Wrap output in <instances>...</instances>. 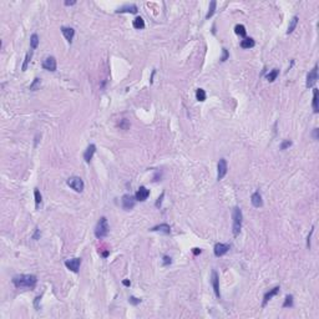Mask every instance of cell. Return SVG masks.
<instances>
[{
    "mask_svg": "<svg viewBox=\"0 0 319 319\" xmlns=\"http://www.w3.org/2000/svg\"><path fill=\"white\" fill-rule=\"evenodd\" d=\"M95 152H96V146H95L94 143L89 145V146H87V148H86V151L84 152V160H85V162H86V163H90V161L92 160V157H94Z\"/></svg>",
    "mask_w": 319,
    "mask_h": 319,
    "instance_id": "cell-13",
    "label": "cell"
},
{
    "mask_svg": "<svg viewBox=\"0 0 319 319\" xmlns=\"http://www.w3.org/2000/svg\"><path fill=\"white\" fill-rule=\"evenodd\" d=\"M313 232H314V227L311 229V234L308 236V239H307V247H308V249H311V238H312V234H313Z\"/></svg>",
    "mask_w": 319,
    "mask_h": 319,
    "instance_id": "cell-37",
    "label": "cell"
},
{
    "mask_svg": "<svg viewBox=\"0 0 319 319\" xmlns=\"http://www.w3.org/2000/svg\"><path fill=\"white\" fill-rule=\"evenodd\" d=\"M317 80H318V65L316 64V65H314V68L309 71V72H308V75H307V82H305L307 89L313 87V86L316 85Z\"/></svg>",
    "mask_w": 319,
    "mask_h": 319,
    "instance_id": "cell-6",
    "label": "cell"
},
{
    "mask_svg": "<svg viewBox=\"0 0 319 319\" xmlns=\"http://www.w3.org/2000/svg\"><path fill=\"white\" fill-rule=\"evenodd\" d=\"M102 256H104V257L106 258L107 256H108V252H107V250H106V252H104V253H102Z\"/></svg>",
    "mask_w": 319,
    "mask_h": 319,
    "instance_id": "cell-44",
    "label": "cell"
},
{
    "mask_svg": "<svg viewBox=\"0 0 319 319\" xmlns=\"http://www.w3.org/2000/svg\"><path fill=\"white\" fill-rule=\"evenodd\" d=\"M297 24H298V16H293L290 23H289V26H288V30H287V34H292L294 31V29L297 28Z\"/></svg>",
    "mask_w": 319,
    "mask_h": 319,
    "instance_id": "cell-23",
    "label": "cell"
},
{
    "mask_svg": "<svg viewBox=\"0 0 319 319\" xmlns=\"http://www.w3.org/2000/svg\"><path fill=\"white\" fill-rule=\"evenodd\" d=\"M171 263H172L171 257H168V256H163V258H162V264H163L165 267H167V266H170Z\"/></svg>",
    "mask_w": 319,
    "mask_h": 319,
    "instance_id": "cell-32",
    "label": "cell"
},
{
    "mask_svg": "<svg viewBox=\"0 0 319 319\" xmlns=\"http://www.w3.org/2000/svg\"><path fill=\"white\" fill-rule=\"evenodd\" d=\"M65 266L68 269H70L71 272L74 273H77L79 269H80V266H81V258H72V259H69L65 262Z\"/></svg>",
    "mask_w": 319,
    "mask_h": 319,
    "instance_id": "cell-9",
    "label": "cell"
},
{
    "mask_svg": "<svg viewBox=\"0 0 319 319\" xmlns=\"http://www.w3.org/2000/svg\"><path fill=\"white\" fill-rule=\"evenodd\" d=\"M34 196H35V206L36 208H39V206L41 205L42 197H41V193H40V191L37 188H35V191H34Z\"/></svg>",
    "mask_w": 319,
    "mask_h": 319,
    "instance_id": "cell-29",
    "label": "cell"
},
{
    "mask_svg": "<svg viewBox=\"0 0 319 319\" xmlns=\"http://www.w3.org/2000/svg\"><path fill=\"white\" fill-rule=\"evenodd\" d=\"M134 28L135 29H137V30H141L145 28V21H143V19H142L141 16H137V18H135V20H134Z\"/></svg>",
    "mask_w": 319,
    "mask_h": 319,
    "instance_id": "cell-24",
    "label": "cell"
},
{
    "mask_svg": "<svg viewBox=\"0 0 319 319\" xmlns=\"http://www.w3.org/2000/svg\"><path fill=\"white\" fill-rule=\"evenodd\" d=\"M234 33H236L237 35L242 36V37H246L247 30H246L245 25H242V24H237V25L234 26Z\"/></svg>",
    "mask_w": 319,
    "mask_h": 319,
    "instance_id": "cell-20",
    "label": "cell"
},
{
    "mask_svg": "<svg viewBox=\"0 0 319 319\" xmlns=\"http://www.w3.org/2000/svg\"><path fill=\"white\" fill-rule=\"evenodd\" d=\"M292 146V141H289V140H284L282 143H281V150L284 151V150H287L288 147H290Z\"/></svg>",
    "mask_w": 319,
    "mask_h": 319,
    "instance_id": "cell-33",
    "label": "cell"
},
{
    "mask_svg": "<svg viewBox=\"0 0 319 319\" xmlns=\"http://www.w3.org/2000/svg\"><path fill=\"white\" fill-rule=\"evenodd\" d=\"M313 111L314 113H318L319 106H318V90L313 89Z\"/></svg>",
    "mask_w": 319,
    "mask_h": 319,
    "instance_id": "cell-21",
    "label": "cell"
},
{
    "mask_svg": "<svg viewBox=\"0 0 319 319\" xmlns=\"http://www.w3.org/2000/svg\"><path fill=\"white\" fill-rule=\"evenodd\" d=\"M211 283H212L213 290H214L216 297L219 299V298H221V292H219V278H218V274H217V272H216V271H212Z\"/></svg>",
    "mask_w": 319,
    "mask_h": 319,
    "instance_id": "cell-11",
    "label": "cell"
},
{
    "mask_svg": "<svg viewBox=\"0 0 319 319\" xmlns=\"http://www.w3.org/2000/svg\"><path fill=\"white\" fill-rule=\"evenodd\" d=\"M279 289H281V288L277 285V287H274V288L269 289V290L264 294V297H263V303H262V307H263V308L267 305V303H268V302H269V300H271L274 295H277V294L279 293Z\"/></svg>",
    "mask_w": 319,
    "mask_h": 319,
    "instance_id": "cell-12",
    "label": "cell"
},
{
    "mask_svg": "<svg viewBox=\"0 0 319 319\" xmlns=\"http://www.w3.org/2000/svg\"><path fill=\"white\" fill-rule=\"evenodd\" d=\"M61 33L63 35L65 36V39L69 41V42H72V39L75 36V30L72 28H68V26H63L61 28Z\"/></svg>",
    "mask_w": 319,
    "mask_h": 319,
    "instance_id": "cell-18",
    "label": "cell"
},
{
    "mask_svg": "<svg viewBox=\"0 0 319 319\" xmlns=\"http://www.w3.org/2000/svg\"><path fill=\"white\" fill-rule=\"evenodd\" d=\"M250 202L252 205L256 207V208H259L263 206V201H262V196L259 192H254L252 196H250Z\"/></svg>",
    "mask_w": 319,
    "mask_h": 319,
    "instance_id": "cell-16",
    "label": "cell"
},
{
    "mask_svg": "<svg viewBox=\"0 0 319 319\" xmlns=\"http://www.w3.org/2000/svg\"><path fill=\"white\" fill-rule=\"evenodd\" d=\"M150 231L151 232H162L165 234H170L171 233V227L167 223H161V224H157V226L152 227Z\"/></svg>",
    "mask_w": 319,
    "mask_h": 319,
    "instance_id": "cell-15",
    "label": "cell"
},
{
    "mask_svg": "<svg viewBox=\"0 0 319 319\" xmlns=\"http://www.w3.org/2000/svg\"><path fill=\"white\" fill-rule=\"evenodd\" d=\"M278 75H279V70H278V69H273V70L269 71V72L266 75V79H267L269 82H273V81L277 79Z\"/></svg>",
    "mask_w": 319,
    "mask_h": 319,
    "instance_id": "cell-22",
    "label": "cell"
},
{
    "mask_svg": "<svg viewBox=\"0 0 319 319\" xmlns=\"http://www.w3.org/2000/svg\"><path fill=\"white\" fill-rule=\"evenodd\" d=\"M192 252H193V254H195V256H197V254H201V252H202V250H201L200 248H193Z\"/></svg>",
    "mask_w": 319,
    "mask_h": 319,
    "instance_id": "cell-41",
    "label": "cell"
},
{
    "mask_svg": "<svg viewBox=\"0 0 319 319\" xmlns=\"http://www.w3.org/2000/svg\"><path fill=\"white\" fill-rule=\"evenodd\" d=\"M148 196H150V191L145 187V186H141L139 190H137V192H136V195H135V197H136V201H140V202H143V201H146L147 198H148Z\"/></svg>",
    "mask_w": 319,
    "mask_h": 319,
    "instance_id": "cell-14",
    "label": "cell"
},
{
    "mask_svg": "<svg viewBox=\"0 0 319 319\" xmlns=\"http://www.w3.org/2000/svg\"><path fill=\"white\" fill-rule=\"evenodd\" d=\"M39 236H40V229H39V228H36L35 234H34V237H33V238H34V239H37V238H39Z\"/></svg>",
    "mask_w": 319,
    "mask_h": 319,
    "instance_id": "cell-40",
    "label": "cell"
},
{
    "mask_svg": "<svg viewBox=\"0 0 319 319\" xmlns=\"http://www.w3.org/2000/svg\"><path fill=\"white\" fill-rule=\"evenodd\" d=\"M36 283H37V278L34 274H19V276H15L13 278V284L16 288L34 289Z\"/></svg>",
    "mask_w": 319,
    "mask_h": 319,
    "instance_id": "cell-1",
    "label": "cell"
},
{
    "mask_svg": "<svg viewBox=\"0 0 319 319\" xmlns=\"http://www.w3.org/2000/svg\"><path fill=\"white\" fill-rule=\"evenodd\" d=\"M254 45H256V42L252 37H245L241 41V47H243V49H252Z\"/></svg>",
    "mask_w": 319,
    "mask_h": 319,
    "instance_id": "cell-19",
    "label": "cell"
},
{
    "mask_svg": "<svg viewBox=\"0 0 319 319\" xmlns=\"http://www.w3.org/2000/svg\"><path fill=\"white\" fill-rule=\"evenodd\" d=\"M290 307H293V295L288 294L285 297V299H284L283 308H290Z\"/></svg>",
    "mask_w": 319,
    "mask_h": 319,
    "instance_id": "cell-31",
    "label": "cell"
},
{
    "mask_svg": "<svg viewBox=\"0 0 319 319\" xmlns=\"http://www.w3.org/2000/svg\"><path fill=\"white\" fill-rule=\"evenodd\" d=\"M163 197H165V192H162V193H161V196H160V197L157 198V201H156V205H155V206H156L157 208H158V207H161V203H162Z\"/></svg>",
    "mask_w": 319,
    "mask_h": 319,
    "instance_id": "cell-35",
    "label": "cell"
},
{
    "mask_svg": "<svg viewBox=\"0 0 319 319\" xmlns=\"http://www.w3.org/2000/svg\"><path fill=\"white\" fill-rule=\"evenodd\" d=\"M108 229H110V227H108L107 218L106 217H101L99 219L96 227H95V236H96V238H99V239L105 238L108 234Z\"/></svg>",
    "mask_w": 319,
    "mask_h": 319,
    "instance_id": "cell-3",
    "label": "cell"
},
{
    "mask_svg": "<svg viewBox=\"0 0 319 319\" xmlns=\"http://www.w3.org/2000/svg\"><path fill=\"white\" fill-rule=\"evenodd\" d=\"M137 6L135 4H130V5H125V6H121L116 10V13H131V14H136L137 13Z\"/></svg>",
    "mask_w": 319,
    "mask_h": 319,
    "instance_id": "cell-17",
    "label": "cell"
},
{
    "mask_svg": "<svg viewBox=\"0 0 319 319\" xmlns=\"http://www.w3.org/2000/svg\"><path fill=\"white\" fill-rule=\"evenodd\" d=\"M216 5H217L216 0H212V1L210 3V8H208V11H207V14H206V19H210V18H212L213 16V14H214V11H216Z\"/></svg>",
    "mask_w": 319,
    "mask_h": 319,
    "instance_id": "cell-26",
    "label": "cell"
},
{
    "mask_svg": "<svg viewBox=\"0 0 319 319\" xmlns=\"http://www.w3.org/2000/svg\"><path fill=\"white\" fill-rule=\"evenodd\" d=\"M129 302H130L131 304H134V305H137V304L141 303V299H139V298H136V297H130V298H129Z\"/></svg>",
    "mask_w": 319,
    "mask_h": 319,
    "instance_id": "cell-34",
    "label": "cell"
},
{
    "mask_svg": "<svg viewBox=\"0 0 319 319\" xmlns=\"http://www.w3.org/2000/svg\"><path fill=\"white\" fill-rule=\"evenodd\" d=\"M31 58H33V50H30L26 55H25V59H24V64H23V68H21V70L23 71H26L28 69V65H29V63L31 61Z\"/></svg>",
    "mask_w": 319,
    "mask_h": 319,
    "instance_id": "cell-25",
    "label": "cell"
},
{
    "mask_svg": "<svg viewBox=\"0 0 319 319\" xmlns=\"http://www.w3.org/2000/svg\"><path fill=\"white\" fill-rule=\"evenodd\" d=\"M121 203H122V208L125 211H131L136 205V197L132 195H124Z\"/></svg>",
    "mask_w": 319,
    "mask_h": 319,
    "instance_id": "cell-5",
    "label": "cell"
},
{
    "mask_svg": "<svg viewBox=\"0 0 319 319\" xmlns=\"http://www.w3.org/2000/svg\"><path fill=\"white\" fill-rule=\"evenodd\" d=\"M40 299H41V297H40V295L35 298V303H34V305H35L36 309H39V302H40Z\"/></svg>",
    "mask_w": 319,
    "mask_h": 319,
    "instance_id": "cell-38",
    "label": "cell"
},
{
    "mask_svg": "<svg viewBox=\"0 0 319 319\" xmlns=\"http://www.w3.org/2000/svg\"><path fill=\"white\" fill-rule=\"evenodd\" d=\"M66 183H68V186H69L70 188H72L75 192H82V191H84V187H85L82 178L77 177V176H72V177L68 178Z\"/></svg>",
    "mask_w": 319,
    "mask_h": 319,
    "instance_id": "cell-4",
    "label": "cell"
},
{
    "mask_svg": "<svg viewBox=\"0 0 319 319\" xmlns=\"http://www.w3.org/2000/svg\"><path fill=\"white\" fill-rule=\"evenodd\" d=\"M318 129H314V131H313V137H314V140H318Z\"/></svg>",
    "mask_w": 319,
    "mask_h": 319,
    "instance_id": "cell-39",
    "label": "cell"
},
{
    "mask_svg": "<svg viewBox=\"0 0 319 319\" xmlns=\"http://www.w3.org/2000/svg\"><path fill=\"white\" fill-rule=\"evenodd\" d=\"M206 97H207L206 91H205L203 89H197V91H196V99H197L198 101H205Z\"/></svg>",
    "mask_w": 319,
    "mask_h": 319,
    "instance_id": "cell-27",
    "label": "cell"
},
{
    "mask_svg": "<svg viewBox=\"0 0 319 319\" xmlns=\"http://www.w3.org/2000/svg\"><path fill=\"white\" fill-rule=\"evenodd\" d=\"M122 283H124V285H126V287H129V285H130V284H131V282H130V281H127V279H125V281H124V282H122Z\"/></svg>",
    "mask_w": 319,
    "mask_h": 319,
    "instance_id": "cell-43",
    "label": "cell"
},
{
    "mask_svg": "<svg viewBox=\"0 0 319 319\" xmlns=\"http://www.w3.org/2000/svg\"><path fill=\"white\" fill-rule=\"evenodd\" d=\"M40 86H41V80H40L39 77H35L34 81H33V84L30 85V90H31V91H36V90L40 89Z\"/></svg>",
    "mask_w": 319,
    "mask_h": 319,
    "instance_id": "cell-30",
    "label": "cell"
},
{
    "mask_svg": "<svg viewBox=\"0 0 319 319\" xmlns=\"http://www.w3.org/2000/svg\"><path fill=\"white\" fill-rule=\"evenodd\" d=\"M74 4H76L75 0H72V1H65V5H66V6H70V5H74Z\"/></svg>",
    "mask_w": 319,
    "mask_h": 319,
    "instance_id": "cell-42",
    "label": "cell"
},
{
    "mask_svg": "<svg viewBox=\"0 0 319 319\" xmlns=\"http://www.w3.org/2000/svg\"><path fill=\"white\" fill-rule=\"evenodd\" d=\"M229 245H226V243H216L214 245V248H213V252H214V256L216 257H222L224 256L228 250H229Z\"/></svg>",
    "mask_w": 319,
    "mask_h": 319,
    "instance_id": "cell-10",
    "label": "cell"
},
{
    "mask_svg": "<svg viewBox=\"0 0 319 319\" xmlns=\"http://www.w3.org/2000/svg\"><path fill=\"white\" fill-rule=\"evenodd\" d=\"M37 45H39V36H37V34H33L31 37H30V47H31V50H35L36 47H37Z\"/></svg>",
    "mask_w": 319,
    "mask_h": 319,
    "instance_id": "cell-28",
    "label": "cell"
},
{
    "mask_svg": "<svg viewBox=\"0 0 319 319\" xmlns=\"http://www.w3.org/2000/svg\"><path fill=\"white\" fill-rule=\"evenodd\" d=\"M217 179L221 181L223 179L224 176L227 175V171H228V166H227V161L226 158H221L218 161V165H217Z\"/></svg>",
    "mask_w": 319,
    "mask_h": 319,
    "instance_id": "cell-7",
    "label": "cell"
},
{
    "mask_svg": "<svg viewBox=\"0 0 319 319\" xmlns=\"http://www.w3.org/2000/svg\"><path fill=\"white\" fill-rule=\"evenodd\" d=\"M232 219H233V223H232V232H233V236L237 237L239 233H241V229H242V222H243V214H242V211L239 207H234L233 211H232Z\"/></svg>",
    "mask_w": 319,
    "mask_h": 319,
    "instance_id": "cell-2",
    "label": "cell"
},
{
    "mask_svg": "<svg viewBox=\"0 0 319 319\" xmlns=\"http://www.w3.org/2000/svg\"><path fill=\"white\" fill-rule=\"evenodd\" d=\"M222 51H223V55H222V58H221V61H226L227 59H228V56H229V54H228V51L223 47L222 49Z\"/></svg>",
    "mask_w": 319,
    "mask_h": 319,
    "instance_id": "cell-36",
    "label": "cell"
},
{
    "mask_svg": "<svg viewBox=\"0 0 319 319\" xmlns=\"http://www.w3.org/2000/svg\"><path fill=\"white\" fill-rule=\"evenodd\" d=\"M56 59L54 56H47L42 60V69L47 71H56Z\"/></svg>",
    "mask_w": 319,
    "mask_h": 319,
    "instance_id": "cell-8",
    "label": "cell"
}]
</instances>
